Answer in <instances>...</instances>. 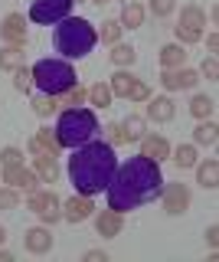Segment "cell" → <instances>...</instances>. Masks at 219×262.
Wrapping results in <instances>:
<instances>
[{"mask_svg": "<svg viewBox=\"0 0 219 262\" xmlns=\"http://www.w3.org/2000/svg\"><path fill=\"white\" fill-rule=\"evenodd\" d=\"M160 190H164L160 164L144 158V154H134V158H128V164H118L111 184L105 187V196H108V210L128 213L137 210L141 203L157 200Z\"/></svg>", "mask_w": 219, "mask_h": 262, "instance_id": "obj_1", "label": "cell"}, {"mask_svg": "<svg viewBox=\"0 0 219 262\" xmlns=\"http://www.w3.org/2000/svg\"><path fill=\"white\" fill-rule=\"evenodd\" d=\"M118 170V158H115V144L108 141H85L82 147H72L69 158V180L76 187V193L82 196H95L111 184Z\"/></svg>", "mask_w": 219, "mask_h": 262, "instance_id": "obj_2", "label": "cell"}, {"mask_svg": "<svg viewBox=\"0 0 219 262\" xmlns=\"http://www.w3.org/2000/svg\"><path fill=\"white\" fill-rule=\"evenodd\" d=\"M53 43H56V53H62L66 59H82V56H88L95 49L99 33H95V27L85 16H66V20L56 23Z\"/></svg>", "mask_w": 219, "mask_h": 262, "instance_id": "obj_3", "label": "cell"}, {"mask_svg": "<svg viewBox=\"0 0 219 262\" xmlns=\"http://www.w3.org/2000/svg\"><path fill=\"white\" fill-rule=\"evenodd\" d=\"M56 141H59V147H82L85 141H92L95 131H99V118H95L92 108H66L59 115V121H56Z\"/></svg>", "mask_w": 219, "mask_h": 262, "instance_id": "obj_4", "label": "cell"}, {"mask_svg": "<svg viewBox=\"0 0 219 262\" xmlns=\"http://www.w3.org/2000/svg\"><path fill=\"white\" fill-rule=\"evenodd\" d=\"M30 72H33V85L39 89V92L56 95V98H59L62 92H69V89L79 82L76 69H72L66 59H39Z\"/></svg>", "mask_w": 219, "mask_h": 262, "instance_id": "obj_5", "label": "cell"}, {"mask_svg": "<svg viewBox=\"0 0 219 262\" xmlns=\"http://www.w3.org/2000/svg\"><path fill=\"white\" fill-rule=\"evenodd\" d=\"M72 4H76V0H33V4H30V20L43 23V27H53V23L66 20L72 13Z\"/></svg>", "mask_w": 219, "mask_h": 262, "instance_id": "obj_6", "label": "cell"}, {"mask_svg": "<svg viewBox=\"0 0 219 262\" xmlns=\"http://www.w3.org/2000/svg\"><path fill=\"white\" fill-rule=\"evenodd\" d=\"M27 210H33L46 226H53V223H59V220H62V200L53 190H33V193H30V200H27Z\"/></svg>", "mask_w": 219, "mask_h": 262, "instance_id": "obj_7", "label": "cell"}, {"mask_svg": "<svg viewBox=\"0 0 219 262\" xmlns=\"http://www.w3.org/2000/svg\"><path fill=\"white\" fill-rule=\"evenodd\" d=\"M160 200H164V210L170 213V216H183V213L190 210V187H186L183 180L167 184L164 190H160Z\"/></svg>", "mask_w": 219, "mask_h": 262, "instance_id": "obj_8", "label": "cell"}, {"mask_svg": "<svg viewBox=\"0 0 219 262\" xmlns=\"http://www.w3.org/2000/svg\"><path fill=\"white\" fill-rule=\"evenodd\" d=\"M4 184L13 187V190L33 193L36 187H39V177H36V170L23 167V164H13V167H4Z\"/></svg>", "mask_w": 219, "mask_h": 262, "instance_id": "obj_9", "label": "cell"}, {"mask_svg": "<svg viewBox=\"0 0 219 262\" xmlns=\"http://www.w3.org/2000/svg\"><path fill=\"white\" fill-rule=\"evenodd\" d=\"M0 36L7 39V46H27V20L23 13H7L4 23H0Z\"/></svg>", "mask_w": 219, "mask_h": 262, "instance_id": "obj_10", "label": "cell"}, {"mask_svg": "<svg viewBox=\"0 0 219 262\" xmlns=\"http://www.w3.org/2000/svg\"><path fill=\"white\" fill-rule=\"evenodd\" d=\"M200 82V72L186 69V66H180V69H164V76H160V85L167 89V92H177V89H193Z\"/></svg>", "mask_w": 219, "mask_h": 262, "instance_id": "obj_11", "label": "cell"}, {"mask_svg": "<svg viewBox=\"0 0 219 262\" xmlns=\"http://www.w3.org/2000/svg\"><path fill=\"white\" fill-rule=\"evenodd\" d=\"M92 210H95V203H92V196H69L66 203H62V220H69V223H85L88 216H92Z\"/></svg>", "mask_w": 219, "mask_h": 262, "instance_id": "obj_12", "label": "cell"}, {"mask_svg": "<svg viewBox=\"0 0 219 262\" xmlns=\"http://www.w3.org/2000/svg\"><path fill=\"white\" fill-rule=\"evenodd\" d=\"M53 243H56V239H53L50 226H33V229H27V233H23V246H27V252H33V256L50 252Z\"/></svg>", "mask_w": 219, "mask_h": 262, "instance_id": "obj_13", "label": "cell"}, {"mask_svg": "<svg viewBox=\"0 0 219 262\" xmlns=\"http://www.w3.org/2000/svg\"><path fill=\"white\" fill-rule=\"evenodd\" d=\"M121 226H125V213L102 210L99 216H95V229H99V236H105V239H115L121 233Z\"/></svg>", "mask_w": 219, "mask_h": 262, "instance_id": "obj_14", "label": "cell"}, {"mask_svg": "<svg viewBox=\"0 0 219 262\" xmlns=\"http://www.w3.org/2000/svg\"><path fill=\"white\" fill-rule=\"evenodd\" d=\"M141 154L144 158H151V161H167L170 158V144H167V138H160V135H144L141 138Z\"/></svg>", "mask_w": 219, "mask_h": 262, "instance_id": "obj_15", "label": "cell"}, {"mask_svg": "<svg viewBox=\"0 0 219 262\" xmlns=\"http://www.w3.org/2000/svg\"><path fill=\"white\" fill-rule=\"evenodd\" d=\"M33 170H36L39 184H56V180H59V164H56V154H36V158H33Z\"/></svg>", "mask_w": 219, "mask_h": 262, "instance_id": "obj_16", "label": "cell"}, {"mask_svg": "<svg viewBox=\"0 0 219 262\" xmlns=\"http://www.w3.org/2000/svg\"><path fill=\"white\" fill-rule=\"evenodd\" d=\"M174 98L170 95H157V98H148V118L157 121V125H164V121L174 118Z\"/></svg>", "mask_w": 219, "mask_h": 262, "instance_id": "obj_17", "label": "cell"}, {"mask_svg": "<svg viewBox=\"0 0 219 262\" xmlns=\"http://www.w3.org/2000/svg\"><path fill=\"white\" fill-rule=\"evenodd\" d=\"M177 27H183V30L200 33V36H203V30H206V13H203L197 4H186L180 10V23H177Z\"/></svg>", "mask_w": 219, "mask_h": 262, "instance_id": "obj_18", "label": "cell"}, {"mask_svg": "<svg viewBox=\"0 0 219 262\" xmlns=\"http://www.w3.org/2000/svg\"><path fill=\"white\" fill-rule=\"evenodd\" d=\"M30 151L33 154H59V141H56V131L50 128H39L30 141Z\"/></svg>", "mask_w": 219, "mask_h": 262, "instance_id": "obj_19", "label": "cell"}, {"mask_svg": "<svg viewBox=\"0 0 219 262\" xmlns=\"http://www.w3.org/2000/svg\"><path fill=\"white\" fill-rule=\"evenodd\" d=\"M197 184H203L206 190H216L219 187V161L216 158H206L197 167Z\"/></svg>", "mask_w": 219, "mask_h": 262, "instance_id": "obj_20", "label": "cell"}, {"mask_svg": "<svg viewBox=\"0 0 219 262\" xmlns=\"http://www.w3.org/2000/svg\"><path fill=\"white\" fill-rule=\"evenodd\" d=\"M160 66H164V69H180V66H186L183 43H167L164 49H160Z\"/></svg>", "mask_w": 219, "mask_h": 262, "instance_id": "obj_21", "label": "cell"}, {"mask_svg": "<svg viewBox=\"0 0 219 262\" xmlns=\"http://www.w3.org/2000/svg\"><path fill=\"white\" fill-rule=\"evenodd\" d=\"M134 85H137V79L131 76L128 69H121V72H115L111 76V82H108V89H111V95H118V98H128L134 92Z\"/></svg>", "mask_w": 219, "mask_h": 262, "instance_id": "obj_22", "label": "cell"}, {"mask_svg": "<svg viewBox=\"0 0 219 262\" xmlns=\"http://www.w3.org/2000/svg\"><path fill=\"white\" fill-rule=\"evenodd\" d=\"M216 131H219V128H216V121H213V118H203L200 125L193 128V144H200V147H213V144H216V138H219Z\"/></svg>", "mask_w": 219, "mask_h": 262, "instance_id": "obj_23", "label": "cell"}, {"mask_svg": "<svg viewBox=\"0 0 219 262\" xmlns=\"http://www.w3.org/2000/svg\"><path fill=\"white\" fill-rule=\"evenodd\" d=\"M144 16H148V10H144L141 4H134V0H128L125 10H121V16H118V23H121V27H128V30H137L144 23Z\"/></svg>", "mask_w": 219, "mask_h": 262, "instance_id": "obj_24", "label": "cell"}, {"mask_svg": "<svg viewBox=\"0 0 219 262\" xmlns=\"http://www.w3.org/2000/svg\"><path fill=\"white\" fill-rule=\"evenodd\" d=\"M121 131H125V141H141V138L148 135V121H144L141 115H128V118L121 121Z\"/></svg>", "mask_w": 219, "mask_h": 262, "instance_id": "obj_25", "label": "cell"}, {"mask_svg": "<svg viewBox=\"0 0 219 262\" xmlns=\"http://www.w3.org/2000/svg\"><path fill=\"white\" fill-rule=\"evenodd\" d=\"M23 66V49L20 46H4L0 49V69L4 72H13Z\"/></svg>", "mask_w": 219, "mask_h": 262, "instance_id": "obj_26", "label": "cell"}, {"mask_svg": "<svg viewBox=\"0 0 219 262\" xmlns=\"http://www.w3.org/2000/svg\"><path fill=\"white\" fill-rule=\"evenodd\" d=\"M213 112H216V102L209 95H193V102H190V115L193 118H213Z\"/></svg>", "mask_w": 219, "mask_h": 262, "instance_id": "obj_27", "label": "cell"}, {"mask_svg": "<svg viewBox=\"0 0 219 262\" xmlns=\"http://www.w3.org/2000/svg\"><path fill=\"white\" fill-rule=\"evenodd\" d=\"M111 98H115V95H111L108 82H95V85L88 89V102H92L95 108H108V105H111Z\"/></svg>", "mask_w": 219, "mask_h": 262, "instance_id": "obj_28", "label": "cell"}, {"mask_svg": "<svg viewBox=\"0 0 219 262\" xmlns=\"http://www.w3.org/2000/svg\"><path fill=\"white\" fill-rule=\"evenodd\" d=\"M134 59H137V49L134 46H128V43H115V49H111V62L115 66H121V69H131L134 66Z\"/></svg>", "mask_w": 219, "mask_h": 262, "instance_id": "obj_29", "label": "cell"}, {"mask_svg": "<svg viewBox=\"0 0 219 262\" xmlns=\"http://www.w3.org/2000/svg\"><path fill=\"white\" fill-rule=\"evenodd\" d=\"M174 164L180 170H186V167H197V144H180L174 151Z\"/></svg>", "mask_w": 219, "mask_h": 262, "instance_id": "obj_30", "label": "cell"}, {"mask_svg": "<svg viewBox=\"0 0 219 262\" xmlns=\"http://www.w3.org/2000/svg\"><path fill=\"white\" fill-rule=\"evenodd\" d=\"M56 108H59L56 95H39V98H33V112L39 115V118H50V115H56Z\"/></svg>", "mask_w": 219, "mask_h": 262, "instance_id": "obj_31", "label": "cell"}, {"mask_svg": "<svg viewBox=\"0 0 219 262\" xmlns=\"http://www.w3.org/2000/svg\"><path fill=\"white\" fill-rule=\"evenodd\" d=\"M121 30H125V27H121L118 20H105V23H102L99 39H102V43H108V46H115L118 39H121Z\"/></svg>", "mask_w": 219, "mask_h": 262, "instance_id": "obj_32", "label": "cell"}, {"mask_svg": "<svg viewBox=\"0 0 219 262\" xmlns=\"http://www.w3.org/2000/svg\"><path fill=\"white\" fill-rule=\"evenodd\" d=\"M85 98H88V89H82V85L76 82V85H72L69 92H62V105L76 108V105H82V102H85Z\"/></svg>", "mask_w": 219, "mask_h": 262, "instance_id": "obj_33", "label": "cell"}, {"mask_svg": "<svg viewBox=\"0 0 219 262\" xmlns=\"http://www.w3.org/2000/svg\"><path fill=\"white\" fill-rule=\"evenodd\" d=\"M17 207H20V190L0 187V210H17Z\"/></svg>", "mask_w": 219, "mask_h": 262, "instance_id": "obj_34", "label": "cell"}, {"mask_svg": "<svg viewBox=\"0 0 219 262\" xmlns=\"http://www.w3.org/2000/svg\"><path fill=\"white\" fill-rule=\"evenodd\" d=\"M13 85H17V92H30V89H33V72L30 69H13Z\"/></svg>", "mask_w": 219, "mask_h": 262, "instance_id": "obj_35", "label": "cell"}, {"mask_svg": "<svg viewBox=\"0 0 219 262\" xmlns=\"http://www.w3.org/2000/svg\"><path fill=\"white\" fill-rule=\"evenodd\" d=\"M174 0H151V4H148V10L154 13V16H160V20H164V16H170V13H174Z\"/></svg>", "mask_w": 219, "mask_h": 262, "instance_id": "obj_36", "label": "cell"}, {"mask_svg": "<svg viewBox=\"0 0 219 262\" xmlns=\"http://www.w3.org/2000/svg\"><path fill=\"white\" fill-rule=\"evenodd\" d=\"M0 164H4V167H13V164H23V151L20 147H4V151H0Z\"/></svg>", "mask_w": 219, "mask_h": 262, "instance_id": "obj_37", "label": "cell"}, {"mask_svg": "<svg viewBox=\"0 0 219 262\" xmlns=\"http://www.w3.org/2000/svg\"><path fill=\"white\" fill-rule=\"evenodd\" d=\"M200 76H203V79H209V82H216V79H219V62H216V56L203 59V69H200Z\"/></svg>", "mask_w": 219, "mask_h": 262, "instance_id": "obj_38", "label": "cell"}, {"mask_svg": "<svg viewBox=\"0 0 219 262\" xmlns=\"http://www.w3.org/2000/svg\"><path fill=\"white\" fill-rule=\"evenodd\" d=\"M108 144H128V141H125V131H121V121L108 125Z\"/></svg>", "mask_w": 219, "mask_h": 262, "instance_id": "obj_39", "label": "cell"}, {"mask_svg": "<svg viewBox=\"0 0 219 262\" xmlns=\"http://www.w3.org/2000/svg\"><path fill=\"white\" fill-rule=\"evenodd\" d=\"M128 98H131V102H148V98H151V89H148V85H144V82H141V79H137V85H134V92H131V95H128Z\"/></svg>", "mask_w": 219, "mask_h": 262, "instance_id": "obj_40", "label": "cell"}, {"mask_svg": "<svg viewBox=\"0 0 219 262\" xmlns=\"http://www.w3.org/2000/svg\"><path fill=\"white\" fill-rule=\"evenodd\" d=\"M206 243H209V249H216V246H219V226L216 223L206 229Z\"/></svg>", "mask_w": 219, "mask_h": 262, "instance_id": "obj_41", "label": "cell"}, {"mask_svg": "<svg viewBox=\"0 0 219 262\" xmlns=\"http://www.w3.org/2000/svg\"><path fill=\"white\" fill-rule=\"evenodd\" d=\"M105 259H108V256H105L102 249H88L85 252V262H105Z\"/></svg>", "mask_w": 219, "mask_h": 262, "instance_id": "obj_42", "label": "cell"}, {"mask_svg": "<svg viewBox=\"0 0 219 262\" xmlns=\"http://www.w3.org/2000/svg\"><path fill=\"white\" fill-rule=\"evenodd\" d=\"M206 49H209V53H216V49H219V36H216V33H209V36H206Z\"/></svg>", "mask_w": 219, "mask_h": 262, "instance_id": "obj_43", "label": "cell"}, {"mask_svg": "<svg viewBox=\"0 0 219 262\" xmlns=\"http://www.w3.org/2000/svg\"><path fill=\"white\" fill-rule=\"evenodd\" d=\"M0 262H13V256H10L7 249H0Z\"/></svg>", "mask_w": 219, "mask_h": 262, "instance_id": "obj_44", "label": "cell"}, {"mask_svg": "<svg viewBox=\"0 0 219 262\" xmlns=\"http://www.w3.org/2000/svg\"><path fill=\"white\" fill-rule=\"evenodd\" d=\"M4 243H7V229L0 226V246H4Z\"/></svg>", "mask_w": 219, "mask_h": 262, "instance_id": "obj_45", "label": "cell"}, {"mask_svg": "<svg viewBox=\"0 0 219 262\" xmlns=\"http://www.w3.org/2000/svg\"><path fill=\"white\" fill-rule=\"evenodd\" d=\"M88 4H95V7H102V4H108V0H88Z\"/></svg>", "mask_w": 219, "mask_h": 262, "instance_id": "obj_46", "label": "cell"}, {"mask_svg": "<svg viewBox=\"0 0 219 262\" xmlns=\"http://www.w3.org/2000/svg\"><path fill=\"white\" fill-rule=\"evenodd\" d=\"M85 4H88V0H85Z\"/></svg>", "mask_w": 219, "mask_h": 262, "instance_id": "obj_47", "label": "cell"}, {"mask_svg": "<svg viewBox=\"0 0 219 262\" xmlns=\"http://www.w3.org/2000/svg\"><path fill=\"white\" fill-rule=\"evenodd\" d=\"M125 4H128V0H125Z\"/></svg>", "mask_w": 219, "mask_h": 262, "instance_id": "obj_48", "label": "cell"}]
</instances>
